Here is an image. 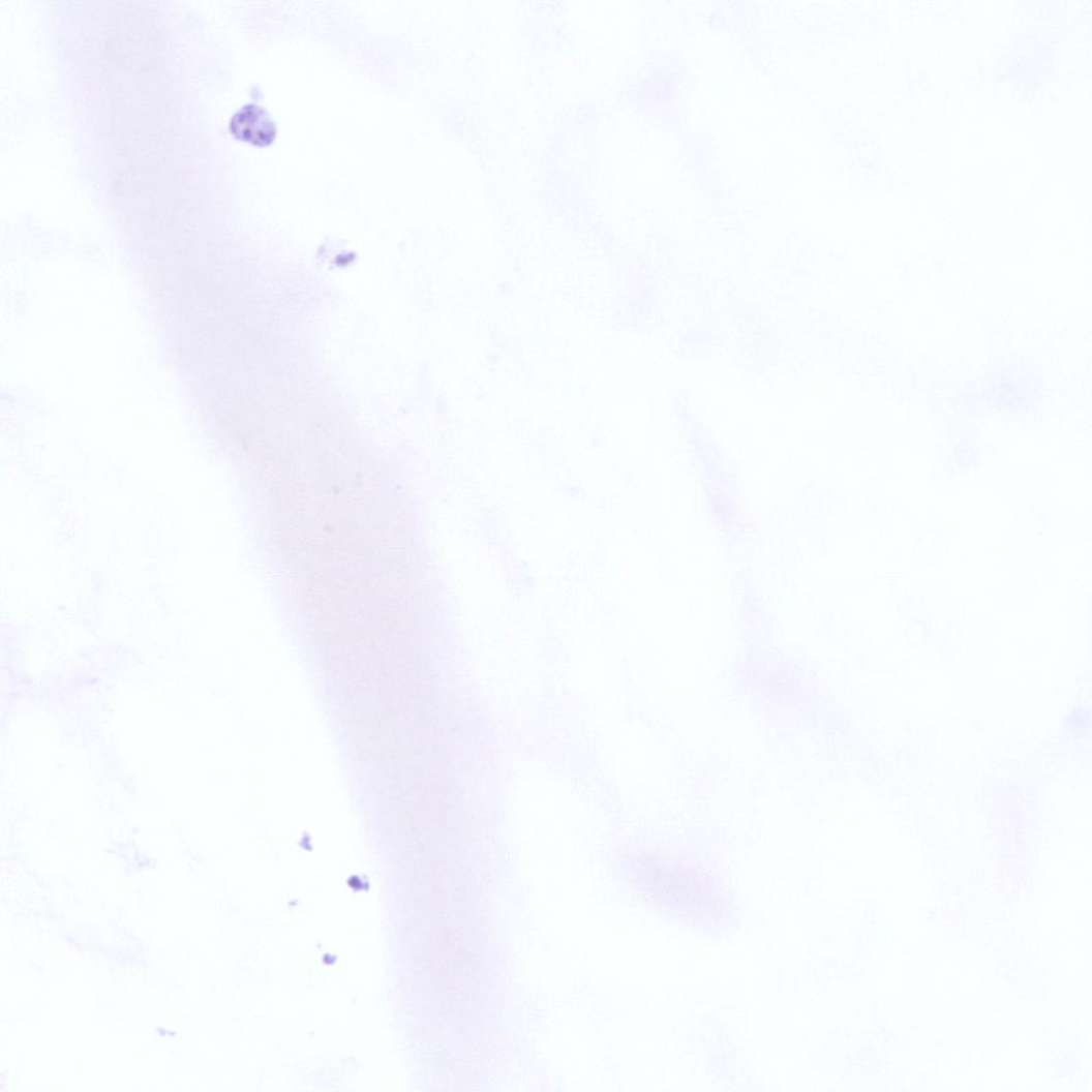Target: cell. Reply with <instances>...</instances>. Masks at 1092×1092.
Masks as SVG:
<instances>
[{
  "instance_id": "1",
  "label": "cell",
  "mask_w": 1092,
  "mask_h": 1092,
  "mask_svg": "<svg viewBox=\"0 0 1092 1092\" xmlns=\"http://www.w3.org/2000/svg\"><path fill=\"white\" fill-rule=\"evenodd\" d=\"M231 131L239 140L254 145L270 144L276 135V126L268 114L256 105H247L237 112L230 124Z\"/></svg>"
}]
</instances>
